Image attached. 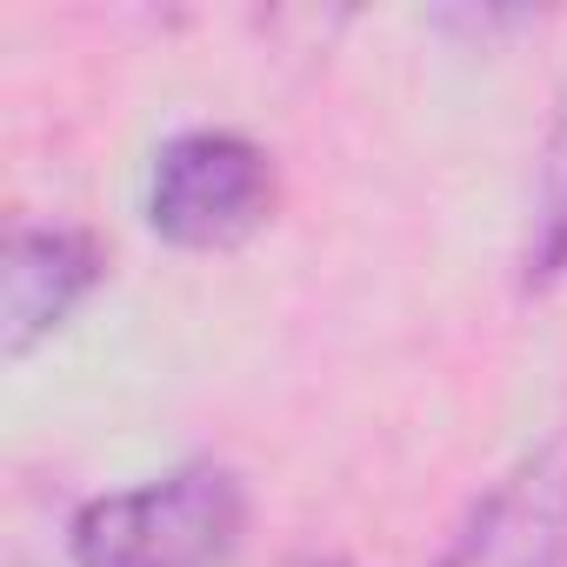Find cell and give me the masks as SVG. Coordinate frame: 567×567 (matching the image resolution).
Returning <instances> with one entry per match:
<instances>
[{"label": "cell", "mask_w": 567, "mask_h": 567, "mask_svg": "<svg viewBox=\"0 0 567 567\" xmlns=\"http://www.w3.org/2000/svg\"><path fill=\"white\" fill-rule=\"evenodd\" d=\"M254 527V487L234 461L194 454L68 514V567H227Z\"/></svg>", "instance_id": "obj_1"}, {"label": "cell", "mask_w": 567, "mask_h": 567, "mask_svg": "<svg viewBox=\"0 0 567 567\" xmlns=\"http://www.w3.org/2000/svg\"><path fill=\"white\" fill-rule=\"evenodd\" d=\"M280 207V161L240 127H181L154 147L141 214L174 254H234Z\"/></svg>", "instance_id": "obj_2"}, {"label": "cell", "mask_w": 567, "mask_h": 567, "mask_svg": "<svg viewBox=\"0 0 567 567\" xmlns=\"http://www.w3.org/2000/svg\"><path fill=\"white\" fill-rule=\"evenodd\" d=\"M427 567H567V421L474 487Z\"/></svg>", "instance_id": "obj_3"}, {"label": "cell", "mask_w": 567, "mask_h": 567, "mask_svg": "<svg viewBox=\"0 0 567 567\" xmlns=\"http://www.w3.org/2000/svg\"><path fill=\"white\" fill-rule=\"evenodd\" d=\"M107 280V240L81 220H14L0 267V361L48 348Z\"/></svg>", "instance_id": "obj_4"}, {"label": "cell", "mask_w": 567, "mask_h": 567, "mask_svg": "<svg viewBox=\"0 0 567 567\" xmlns=\"http://www.w3.org/2000/svg\"><path fill=\"white\" fill-rule=\"evenodd\" d=\"M514 288H520V301L567 288V101H560L540 154H534L520 240H514Z\"/></svg>", "instance_id": "obj_5"}, {"label": "cell", "mask_w": 567, "mask_h": 567, "mask_svg": "<svg viewBox=\"0 0 567 567\" xmlns=\"http://www.w3.org/2000/svg\"><path fill=\"white\" fill-rule=\"evenodd\" d=\"M434 28L441 34H467V41H501V34H527V28H540V14H527V8H447V14H434Z\"/></svg>", "instance_id": "obj_6"}, {"label": "cell", "mask_w": 567, "mask_h": 567, "mask_svg": "<svg viewBox=\"0 0 567 567\" xmlns=\"http://www.w3.org/2000/svg\"><path fill=\"white\" fill-rule=\"evenodd\" d=\"M280 567H354V560H348V554H321V547H315V554H295V560H280Z\"/></svg>", "instance_id": "obj_7"}]
</instances>
